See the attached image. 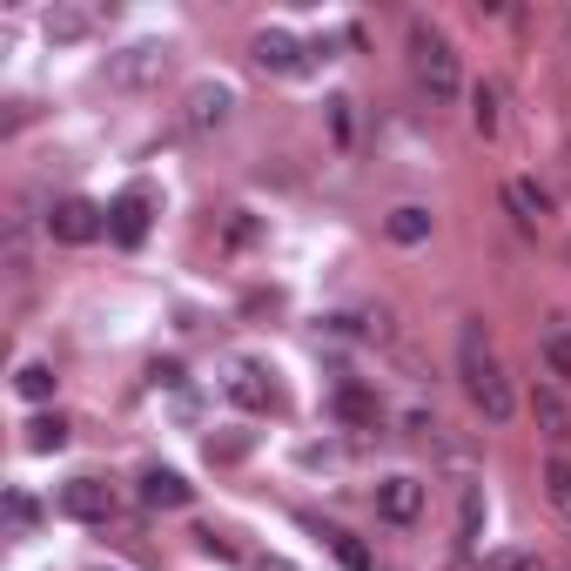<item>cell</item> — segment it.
Instances as JSON below:
<instances>
[{
  "instance_id": "cb8c5ba5",
  "label": "cell",
  "mask_w": 571,
  "mask_h": 571,
  "mask_svg": "<svg viewBox=\"0 0 571 571\" xmlns=\"http://www.w3.org/2000/svg\"><path fill=\"white\" fill-rule=\"evenodd\" d=\"M477 564H484V571H538V558H531V551H484Z\"/></svg>"
},
{
  "instance_id": "7c38bea8",
  "label": "cell",
  "mask_w": 571,
  "mask_h": 571,
  "mask_svg": "<svg viewBox=\"0 0 571 571\" xmlns=\"http://www.w3.org/2000/svg\"><path fill=\"white\" fill-rule=\"evenodd\" d=\"M505 202L518 209V222H525V229H544V222H551V195H544V189H538L531 176L505 182Z\"/></svg>"
},
{
  "instance_id": "9c48e42d",
  "label": "cell",
  "mask_w": 571,
  "mask_h": 571,
  "mask_svg": "<svg viewBox=\"0 0 571 571\" xmlns=\"http://www.w3.org/2000/svg\"><path fill=\"white\" fill-rule=\"evenodd\" d=\"M377 511H383L390 525H417V518H424V484H417V477H383V484H377Z\"/></svg>"
},
{
  "instance_id": "277c9868",
  "label": "cell",
  "mask_w": 571,
  "mask_h": 571,
  "mask_svg": "<svg viewBox=\"0 0 571 571\" xmlns=\"http://www.w3.org/2000/svg\"><path fill=\"white\" fill-rule=\"evenodd\" d=\"M47 235L54 242H95V235H108V209H95L88 195H67L47 209Z\"/></svg>"
},
{
  "instance_id": "484cf974",
  "label": "cell",
  "mask_w": 571,
  "mask_h": 571,
  "mask_svg": "<svg viewBox=\"0 0 571 571\" xmlns=\"http://www.w3.org/2000/svg\"><path fill=\"white\" fill-rule=\"evenodd\" d=\"M477 531H484V491L470 484V491H464V544L470 551H477Z\"/></svg>"
},
{
  "instance_id": "6da1fadb",
  "label": "cell",
  "mask_w": 571,
  "mask_h": 571,
  "mask_svg": "<svg viewBox=\"0 0 571 571\" xmlns=\"http://www.w3.org/2000/svg\"><path fill=\"white\" fill-rule=\"evenodd\" d=\"M457 370H464L470 403H477V411L491 417V424H505V417L518 411V396H511V383H505L491 343H484V322H464V337H457Z\"/></svg>"
},
{
  "instance_id": "30bf717a",
  "label": "cell",
  "mask_w": 571,
  "mask_h": 571,
  "mask_svg": "<svg viewBox=\"0 0 571 571\" xmlns=\"http://www.w3.org/2000/svg\"><path fill=\"white\" fill-rule=\"evenodd\" d=\"M250 54H256L263 74H303V67H309L303 47H296V34H283V28H263V34L250 41Z\"/></svg>"
},
{
  "instance_id": "44dd1931",
  "label": "cell",
  "mask_w": 571,
  "mask_h": 571,
  "mask_svg": "<svg viewBox=\"0 0 571 571\" xmlns=\"http://www.w3.org/2000/svg\"><path fill=\"white\" fill-rule=\"evenodd\" d=\"M61 444H67V424H61V417H34V424H28V451H34V457H47V451H61Z\"/></svg>"
},
{
  "instance_id": "f1b7e54d",
  "label": "cell",
  "mask_w": 571,
  "mask_h": 571,
  "mask_svg": "<svg viewBox=\"0 0 571 571\" xmlns=\"http://www.w3.org/2000/svg\"><path fill=\"white\" fill-rule=\"evenodd\" d=\"M229 242H256V222L250 215H229Z\"/></svg>"
},
{
  "instance_id": "83f0119b",
  "label": "cell",
  "mask_w": 571,
  "mask_h": 571,
  "mask_svg": "<svg viewBox=\"0 0 571 571\" xmlns=\"http://www.w3.org/2000/svg\"><path fill=\"white\" fill-rule=\"evenodd\" d=\"M202 551H209V558H235V544H229L222 531H202Z\"/></svg>"
},
{
  "instance_id": "5b68a950",
  "label": "cell",
  "mask_w": 571,
  "mask_h": 571,
  "mask_svg": "<svg viewBox=\"0 0 571 571\" xmlns=\"http://www.w3.org/2000/svg\"><path fill=\"white\" fill-rule=\"evenodd\" d=\"M229 115H235V88H229V81H195L189 102H182V128H189V135H209V128H222Z\"/></svg>"
},
{
  "instance_id": "7a4b0ae2",
  "label": "cell",
  "mask_w": 571,
  "mask_h": 571,
  "mask_svg": "<svg viewBox=\"0 0 571 571\" xmlns=\"http://www.w3.org/2000/svg\"><path fill=\"white\" fill-rule=\"evenodd\" d=\"M411 81H417L431 102H457L464 95V67H457L451 41L431 21H411Z\"/></svg>"
},
{
  "instance_id": "4fadbf2b",
  "label": "cell",
  "mask_w": 571,
  "mask_h": 571,
  "mask_svg": "<svg viewBox=\"0 0 571 571\" xmlns=\"http://www.w3.org/2000/svg\"><path fill=\"white\" fill-rule=\"evenodd\" d=\"M531 417L551 444H571V411H564V396L558 390H531Z\"/></svg>"
},
{
  "instance_id": "9a60e30c",
  "label": "cell",
  "mask_w": 571,
  "mask_h": 571,
  "mask_svg": "<svg viewBox=\"0 0 571 571\" xmlns=\"http://www.w3.org/2000/svg\"><path fill=\"white\" fill-rule=\"evenodd\" d=\"M470 128H477L484 141L505 128V115H498V88H491V81H477V88H470Z\"/></svg>"
},
{
  "instance_id": "603a6c76",
  "label": "cell",
  "mask_w": 571,
  "mask_h": 571,
  "mask_svg": "<svg viewBox=\"0 0 571 571\" xmlns=\"http://www.w3.org/2000/svg\"><path fill=\"white\" fill-rule=\"evenodd\" d=\"M8 525H14V531H34V525H41V505H34L28 491H8Z\"/></svg>"
},
{
  "instance_id": "7402d4cb",
  "label": "cell",
  "mask_w": 571,
  "mask_h": 571,
  "mask_svg": "<svg viewBox=\"0 0 571 571\" xmlns=\"http://www.w3.org/2000/svg\"><path fill=\"white\" fill-rule=\"evenodd\" d=\"M544 491H551V505H558V511H564V525H571V464H564V457L544 470Z\"/></svg>"
},
{
  "instance_id": "4316f807",
  "label": "cell",
  "mask_w": 571,
  "mask_h": 571,
  "mask_svg": "<svg viewBox=\"0 0 571 571\" xmlns=\"http://www.w3.org/2000/svg\"><path fill=\"white\" fill-rule=\"evenodd\" d=\"M330 128H337V141H350V102H343V95L330 102Z\"/></svg>"
},
{
  "instance_id": "d4e9b609",
  "label": "cell",
  "mask_w": 571,
  "mask_h": 571,
  "mask_svg": "<svg viewBox=\"0 0 571 571\" xmlns=\"http://www.w3.org/2000/svg\"><path fill=\"white\" fill-rule=\"evenodd\" d=\"M242 451H250V437H242V431H222V437H209V464H235Z\"/></svg>"
},
{
  "instance_id": "2e32d148",
  "label": "cell",
  "mask_w": 571,
  "mask_h": 571,
  "mask_svg": "<svg viewBox=\"0 0 571 571\" xmlns=\"http://www.w3.org/2000/svg\"><path fill=\"white\" fill-rule=\"evenodd\" d=\"M538 350H544V370L558 383H571V330H564V322H551V330L538 337Z\"/></svg>"
},
{
  "instance_id": "e0dca14e",
  "label": "cell",
  "mask_w": 571,
  "mask_h": 571,
  "mask_svg": "<svg viewBox=\"0 0 571 571\" xmlns=\"http://www.w3.org/2000/svg\"><path fill=\"white\" fill-rule=\"evenodd\" d=\"M322 538H330V551H337V564L343 571H370L377 558H370V544L363 538H350V531H337V525H322Z\"/></svg>"
},
{
  "instance_id": "5bb4252c",
  "label": "cell",
  "mask_w": 571,
  "mask_h": 571,
  "mask_svg": "<svg viewBox=\"0 0 571 571\" xmlns=\"http://www.w3.org/2000/svg\"><path fill=\"white\" fill-rule=\"evenodd\" d=\"M390 242H403V250H411V242H424L431 235V209H417V202H403V209H390Z\"/></svg>"
},
{
  "instance_id": "d6986e66",
  "label": "cell",
  "mask_w": 571,
  "mask_h": 571,
  "mask_svg": "<svg viewBox=\"0 0 571 571\" xmlns=\"http://www.w3.org/2000/svg\"><path fill=\"white\" fill-rule=\"evenodd\" d=\"M88 28H95L88 8H54V14H47V41H81Z\"/></svg>"
},
{
  "instance_id": "f546056e",
  "label": "cell",
  "mask_w": 571,
  "mask_h": 571,
  "mask_svg": "<svg viewBox=\"0 0 571 571\" xmlns=\"http://www.w3.org/2000/svg\"><path fill=\"white\" fill-rule=\"evenodd\" d=\"M256 571H289V564H283V558H263V564H256Z\"/></svg>"
},
{
  "instance_id": "8992f818",
  "label": "cell",
  "mask_w": 571,
  "mask_h": 571,
  "mask_svg": "<svg viewBox=\"0 0 571 571\" xmlns=\"http://www.w3.org/2000/svg\"><path fill=\"white\" fill-rule=\"evenodd\" d=\"M148 215H155V195L148 189H121L108 202V235L121 242V250H141V242H148Z\"/></svg>"
},
{
  "instance_id": "52a82bcc",
  "label": "cell",
  "mask_w": 571,
  "mask_h": 571,
  "mask_svg": "<svg viewBox=\"0 0 571 571\" xmlns=\"http://www.w3.org/2000/svg\"><path fill=\"white\" fill-rule=\"evenodd\" d=\"M61 511L74 518V525H108L115 518V491L102 477H67L61 484Z\"/></svg>"
},
{
  "instance_id": "ba28073f",
  "label": "cell",
  "mask_w": 571,
  "mask_h": 571,
  "mask_svg": "<svg viewBox=\"0 0 571 571\" xmlns=\"http://www.w3.org/2000/svg\"><path fill=\"white\" fill-rule=\"evenodd\" d=\"M161 74H169V47L161 41H141V47L115 54V67H108L115 88H148V81H161Z\"/></svg>"
},
{
  "instance_id": "8fae6325",
  "label": "cell",
  "mask_w": 571,
  "mask_h": 571,
  "mask_svg": "<svg viewBox=\"0 0 571 571\" xmlns=\"http://www.w3.org/2000/svg\"><path fill=\"white\" fill-rule=\"evenodd\" d=\"M189 498H195V491H189V477H182V470H161V464L141 470V505H148V511H182Z\"/></svg>"
},
{
  "instance_id": "ffe728a7",
  "label": "cell",
  "mask_w": 571,
  "mask_h": 571,
  "mask_svg": "<svg viewBox=\"0 0 571 571\" xmlns=\"http://www.w3.org/2000/svg\"><path fill=\"white\" fill-rule=\"evenodd\" d=\"M14 390H21L28 403H47V396H54V370H47V363H21V370H14Z\"/></svg>"
},
{
  "instance_id": "ac0fdd59",
  "label": "cell",
  "mask_w": 571,
  "mask_h": 571,
  "mask_svg": "<svg viewBox=\"0 0 571 571\" xmlns=\"http://www.w3.org/2000/svg\"><path fill=\"white\" fill-rule=\"evenodd\" d=\"M337 417H343V424H377V396H370L363 383H343V390H337Z\"/></svg>"
},
{
  "instance_id": "3957f363",
  "label": "cell",
  "mask_w": 571,
  "mask_h": 571,
  "mask_svg": "<svg viewBox=\"0 0 571 571\" xmlns=\"http://www.w3.org/2000/svg\"><path fill=\"white\" fill-rule=\"evenodd\" d=\"M222 396H229V403H242V411H256V417L283 411V390L269 383V370H263V363H229V370H222Z\"/></svg>"
}]
</instances>
